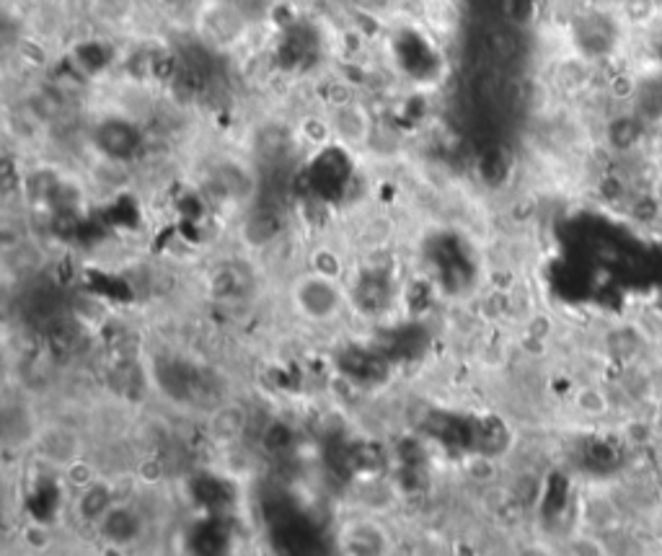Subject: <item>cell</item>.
I'll use <instances>...</instances> for the list:
<instances>
[{"label": "cell", "instance_id": "1", "mask_svg": "<svg viewBox=\"0 0 662 556\" xmlns=\"http://www.w3.org/2000/svg\"><path fill=\"white\" fill-rule=\"evenodd\" d=\"M606 140H608V150H613L616 156L621 158L637 156L639 150L647 145V125H644L637 114L621 112L608 122Z\"/></svg>", "mask_w": 662, "mask_h": 556}, {"label": "cell", "instance_id": "2", "mask_svg": "<svg viewBox=\"0 0 662 556\" xmlns=\"http://www.w3.org/2000/svg\"><path fill=\"white\" fill-rule=\"evenodd\" d=\"M619 432H621V438H624V443L634 450L652 448V445H655L662 435L660 425H657V419L647 417L644 409H637V412L626 414V419L621 422Z\"/></svg>", "mask_w": 662, "mask_h": 556}, {"label": "cell", "instance_id": "3", "mask_svg": "<svg viewBox=\"0 0 662 556\" xmlns=\"http://www.w3.org/2000/svg\"><path fill=\"white\" fill-rule=\"evenodd\" d=\"M577 409L590 419H608L613 417V399L606 388L600 386H585L577 394Z\"/></svg>", "mask_w": 662, "mask_h": 556}, {"label": "cell", "instance_id": "4", "mask_svg": "<svg viewBox=\"0 0 662 556\" xmlns=\"http://www.w3.org/2000/svg\"><path fill=\"white\" fill-rule=\"evenodd\" d=\"M621 16L634 29H647L660 13V0H619Z\"/></svg>", "mask_w": 662, "mask_h": 556}]
</instances>
